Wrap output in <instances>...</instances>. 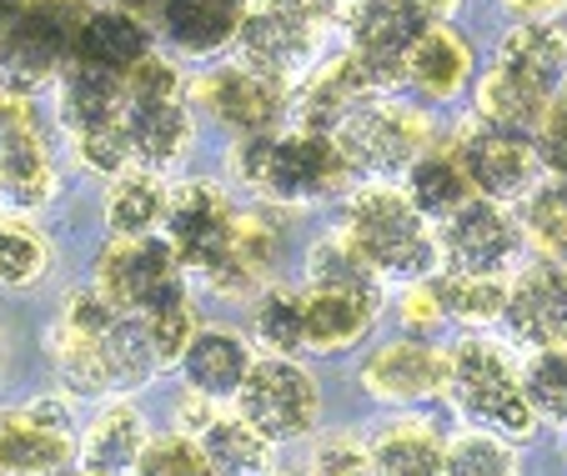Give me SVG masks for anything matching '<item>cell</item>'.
<instances>
[{"label":"cell","mask_w":567,"mask_h":476,"mask_svg":"<svg viewBox=\"0 0 567 476\" xmlns=\"http://www.w3.org/2000/svg\"><path fill=\"white\" fill-rule=\"evenodd\" d=\"M382 95V85L372 81V75L362 71V61H357L352 51L332 55V61H321L317 71L307 75V85H301L297 95V121L307 131H327V136H337V126H342L352 111H362L367 101H377Z\"/></svg>","instance_id":"obj_21"},{"label":"cell","mask_w":567,"mask_h":476,"mask_svg":"<svg viewBox=\"0 0 567 476\" xmlns=\"http://www.w3.org/2000/svg\"><path fill=\"white\" fill-rule=\"evenodd\" d=\"M192 95H196V106H202L212 121H221L231 136L277 131L281 116L297 106L281 75H267V71H257V65H247V61L221 65V71L202 75Z\"/></svg>","instance_id":"obj_14"},{"label":"cell","mask_w":567,"mask_h":476,"mask_svg":"<svg viewBox=\"0 0 567 476\" xmlns=\"http://www.w3.org/2000/svg\"><path fill=\"white\" fill-rule=\"evenodd\" d=\"M55 196V166L35 111L25 95L0 91V201L11 211H35Z\"/></svg>","instance_id":"obj_17"},{"label":"cell","mask_w":567,"mask_h":476,"mask_svg":"<svg viewBox=\"0 0 567 476\" xmlns=\"http://www.w3.org/2000/svg\"><path fill=\"white\" fill-rule=\"evenodd\" d=\"M151 446V426L126 396H111V406L81 436V472L91 476H136L141 456Z\"/></svg>","instance_id":"obj_24"},{"label":"cell","mask_w":567,"mask_h":476,"mask_svg":"<svg viewBox=\"0 0 567 476\" xmlns=\"http://www.w3.org/2000/svg\"><path fill=\"white\" fill-rule=\"evenodd\" d=\"M408 196L427 216H437V221H447L452 211H462L477 190H472L457 146H427L422 151V156L408 166Z\"/></svg>","instance_id":"obj_32"},{"label":"cell","mask_w":567,"mask_h":476,"mask_svg":"<svg viewBox=\"0 0 567 476\" xmlns=\"http://www.w3.org/2000/svg\"><path fill=\"white\" fill-rule=\"evenodd\" d=\"M251 341L267 356H297L307 351V297L291 286H267L251 297Z\"/></svg>","instance_id":"obj_34"},{"label":"cell","mask_w":567,"mask_h":476,"mask_svg":"<svg viewBox=\"0 0 567 476\" xmlns=\"http://www.w3.org/2000/svg\"><path fill=\"white\" fill-rule=\"evenodd\" d=\"M151 55V25L141 21V11H121V6H106V11H91L81 35H75V61L96 65V71H136Z\"/></svg>","instance_id":"obj_26"},{"label":"cell","mask_w":567,"mask_h":476,"mask_svg":"<svg viewBox=\"0 0 567 476\" xmlns=\"http://www.w3.org/2000/svg\"><path fill=\"white\" fill-rule=\"evenodd\" d=\"M146 331H151V346H156L161 366H172V361H182V351L192 346V337L202 331V317H196V301L192 291H182V297L161 301L156 311H146Z\"/></svg>","instance_id":"obj_41"},{"label":"cell","mask_w":567,"mask_h":476,"mask_svg":"<svg viewBox=\"0 0 567 476\" xmlns=\"http://www.w3.org/2000/svg\"><path fill=\"white\" fill-rule=\"evenodd\" d=\"M503 327L513 341L543 351L567 341V261H533L507 281Z\"/></svg>","instance_id":"obj_19"},{"label":"cell","mask_w":567,"mask_h":476,"mask_svg":"<svg viewBox=\"0 0 567 476\" xmlns=\"http://www.w3.org/2000/svg\"><path fill=\"white\" fill-rule=\"evenodd\" d=\"M447 396L457 402L462 416H472L487 432L503 436H527L537 426V412L527 402L523 366L513 361V351L493 337H462L452 346V381Z\"/></svg>","instance_id":"obj_4"},{"label":"cell","mask_w":567,"mask_h":476,"mask_svg":"<svg viewBox=\"0 0 567 476\" xmlns=\"http://www.w3.org/2000/svg\"><path fill=\"white\" fill-rule=\"evenodd\" d=\"M337 21V0H251L241 21V61L291 81L321 51V35Z\"/></svg>","instance_id":"obj_7"},{"label":"cell","mask_w":567,"mask_h":476,"mask_svg":"<svg viewBox=\"0 0 567 476\" xmlns=\"http://www.w3.org/2000/svg\"><path fill=\"white\" fill-rule=\"evenodd\" d=\"M523 231L547 261H567V180H547L527 196Z\"/></svg>","instance_id":"obj_37"},{"label":"cell","mask_w":567,"mask_h":476,"mask_svg":"<svg viewBox=\"0 0 567 476\" xmlns=\"http://www.w3.org/2000/svg\"><path fill=\"white\" fill-rule=\"evenodd\" d=\"M457 156L467 166V180L487 201H527L543 176V156L527 131H507L493 121H467L457 131Z\"/></svg>","instance_id":"obj_12"},{"label":"cell","mask_w":567,"mask_h":476,"mask_svg":"<svg viewBox=\"0 0 567 476\" xmlns=\"http://www.w3.org/2000/svg\"><path fill=\"white\" fill-rule=\"evenodd\" d=\"M412 11H422L432 25H442V21H452V11H457V0H408Z\"/></svg>","instance_id":"obj_47"},{"label":"cell","mask_w":567,"mask_h":476,"mask_svg":"<svg viewBox=\"0 0 567 476\" xmlns=\"http://www.w3.org/2000/svg\"><path fill=\"white\" fill-rule=\"evenodd\" d=\"M81 476H91V472H81Z\"/></svg>","instance_id":"obj_50"},{"label":"cell","mask_w":567,"mask_h":476,"mask_svg":"<svg viewBox=\"0 0 567 476\" xmlns=\"http://www.w3.org/2000/svg\"><path fill=\"white\" fill-rule=\"evenodd\" d=\"M427 31L432 21L412 11L408 0H357L352 15H347V51L362 61V71L382 91H392V85L408 81V61Z\"/></svg>","instance_id":"obj_13"},{"label":"cell","mask_w":567,"mask_h":476,"mask_svg":"<svg viewBox=\"0 0 567 476\" xmlns=\"http://www.w3.org/2000/svg\"><path fill=\"white\" fill-rule=\"evenodd\" d=\"M251 341L236 337V331L226 327H202L192 337V346L182 351V381L186 392H202L212 396V402H226V396L241 392V381L251 376Z\"/></svg>","instance_id":"obj_23"},{"label":"cell","mask_w":567,"mask_h":476,"mask_svg":"<svg viewBox=\"0 0 567 476\" xmlns=\"http://www.w3.org/2000/svg\"><path fill=\"white\" fill-rule=\"evenodd\" d=\"M402 321H408L412 337H432V331L447 321V311H442L437 291H432V281H412L408 297H402Z\"/></svg>","instance_id":"obj_45"},{"label":"cell","mask_w":567,"mask_h":476,"mask_svg":"<svg viewBox=\"0 0 567 476\" xmlns=\"http://www.w3.org/2000/svg\"><path fill=\"white\" fill-rule=\"evenodd\" d=\"M96 291L121 311L146 317L186 291V266L161 236H111V246L96 256Z\"/></svg>","instance_id":"obj_9"},{"label":"cell","mask_w":567,"mask_h":476,"mask_svg":"<svg viewBox=\"0 0 567 476\" xmlns=\"http://www.w3.org/2000/svg\"><path fill=\"white\" fill-rule=\"evenodd\" d=\"M136 476H216V466L206 462V452L196 446V436L172 432V436H151Z\"/></svg>","instance_id":"obj_42"},{"label":"cell","mask_w":567,"mask_h":476,"mask_svg":"<svg viewBox=\"0 0 567 476\" xmlns=\"http://www.w3.org/2000/svg\"><path fill=\"white\" fill-rule=\"evenodd\" d=\"M447 476H517V452L497 432H462L447 442Z\"/></svg>","instance_id":"obj_40"},{"label":"cell","mask_w":567,"mask_h":476,"mask_svg":"<svg viewBox=\"0 0 567 476\" xmlns=\"http://www.w3.org/2000/svg\"><path fill=\"white\" fill-rule=\"evenodd\" d=\"M547 111H553V101H547L543 91H533L527 81H517L513 71H503V65H493V71L477 81V121H493V126L537 136Z\"/></svg>","instance_id":"obj_33"},{"label":"cell","mask_w":567,"mask_h":476,"mask_svg":"<svg viewBox=\"0 0 567 476\" xmlns=\"http://www.w3.org/2000/svg\"><path fill=\"white\" fill-rule=\"evenodd\" d=\"M166 206H172V190L161 186L156 170L131 166L121 176H111L106 226L111 236H151L156 226H166Z\"/></svg>","instance_id":"obj_31"},{"label":"cell","mask_w":567,"mask_h":476,"mask_svg":"<svg viewBox=\"0 0 567 476\" xmlns=\"http://www.w3.org/2000/svg\"><path fill=\"white\" fill-rule=\"evenodd\" d=\"M196 446L216 466V476H271V462H277V442L257 432L241 412H216L196 432Z\"/></svg>","instance_id":"obj_29"},{"label":"cell","mask_w":567,"mask_h":476,"mask_svg":"<svg viewBox=\"0 0 567 476\" xmlns=\"http://www.w3.org/2000/svg\"><path fill=\"white\" fill-rule=\"evenodd\" d=\"M236 180H247L261 201L271 206H311L327 201L347 186V166L337 136L327 131H257V136H236L231 146Z\"/></svg>","instance_id":"obj_2"},{"label":"cell","mask_w":567,"mask_h":476,"mask_svg":"<svg viewBox=\"0 0 567 476\" xmlns=\"http://www.w3.org/2000/svg\"><path fill=\"white\" fill-rule=\"evenodd\" d=\"M51 266L45 241L21 221H0V291H31Z\"/></svg>","instance_id":"obj_39"},{"label":"cell","mask_w":567,"mask_h":476,"mask_svg":"<svg viewBox=\"0 0 567 476\" xmlns=\"http://www.w3.org/2000/svg\"><path fill=\"white\" fill-rule=\"evenodd\" d=\"M337 146H342L347 166L362 170V176H392V170H408L432 146V131L422 111L377 95L337 126Z\"/></svg>","instance_id":"obj_11"},{"label":"cell","mask_w":567,"mask_h":476,"mask_svg":"<svg viewBox=\"0 0 567 476\" xmlns=\"http://www.w3.org/2000/svg\"><path fill=\"white\" fill-rule=\"evenodd\" d=\"M81 452L61 402H21L0 412V476H55Z\"/></svg>","instance_id":"obj_16"},{"label":"cell","mask_w":567,"mask_h":476,"mask_svg":"<svg viewBox=\"0 0 567 476\" xmlns=\"http://www.w3.org/2000/svg\"><path fill=\"white\" fill-rule=\"evenodd\" d=\"M452 351H437L427 337H402L377 346L362 361V392L386 406H417L432 396H447Z\"/></svg>","instance_id":"obj_18"},{"label":"cell","mask_w":567,"mask_h":476,"mask_svg":"<svg viewBox=\"0 0 567 476\" xmlns=\"http://www.w3.org/2000/svg\"><path fill=\"white\" fill-rule=\"evenodd\" d=\"M523 381H527V402H533L537 422L567 426V341L533 351V361L523 366Z\"/></svg>","instance_id":"obj_38"},{"label":"cell","mask_w":567,"mask_h":476,"mask_svg":"<svg viewBox=\"0 0 567 476\" xmlns=\"http://www.w3.org/2000/svg\"><path fill=\"white\" fill-rule=\"evenodd\" d=\"M91 15V0H25L16 25L0 35V91L35 95L61 81L75 61V35Z\"/></svg>","instance_id":"obj_6"},{"label":"cell","mask_w":567,"mask_h":476,"mask_svg":"<svg viewBox=\"0 0 567 476\" xmlns=\"http://www.w3.org/2000/svg\"><path fill=\"white\" fill-rule=\"evenodd\" d=\"M408 81L417 85L427 101H452V95H462V85L472 81V45L462 41L447 21L432 25L408 61Z\"/></svg>","instance_id":"obj_30"},{"label":"cell","mask_w":567,"mask_h":476,"mask_svg":"<svg viewBox=\"0 0 567 476\" xmlns=\"http://www.w3.org/2000/svg\"><path fill=\"white\" fill-rule=\"evenodd\" d=\"M236 412L271 442H297L321 416V386L297 356H257L236 392Z\"/></svg>","instance_id":"obj_10"},{"label":"cell","mask_w":567,"mask_h":476,"mask_svg":"<svg viewBox=\"0 0 567 476\" xmlns=\"http://www.w3.org/2000/svg\"><path fill=\"white\" fill-rule=\"evenodd\" d=\"M45 351L71 396H131L161 371L146 321L121 311L96 286H75L61 301Z\"/></svg>","instance_id":"obj_1"},{"label":"cell","mask_w":567,"mask_h":476,"mask_svg":"<svg viewBox=\"0 0 567 476\" xmlns=\"http://www.w3.org/2000/svg\"><path fill=\"white\" fill-rule=\"evenodd\" d=\"M55 116L65 126V141L126 126V75L71 61L65 75L55 81Z\"/></svg>","instance_id":"obj_20"},{"label":"cell","mask_w":567,"mask_h":476,"mask_svg":"<svg viewBox=\"0 0 567 476\" xmlns=\"http://www.w3.org/2000/svg\"><path fill=\"white\" fill-rule=\"evenodd\" d=\"M537 156H543V170L553 180H567V111L553 101V111H547V121L537 126Z\"/></svg>","instance_id":"obj_44"},{"label":"cell","mask_w":567,"mask_h":476,"mask_svg":"<svg viewBox=\"0 0 567 476\" xmlns=\"http://www.w3.org/2000/svg\"><path fill=\"white\" fill-rule=\"evenodd\" d=\"M513 15H523V21H553L557 11H563L567 0H503Z\"/></svg>","instance_id":"obj_46"},{"label":"cell","mask_w":567,"mask_h":476,"mask_svg":"<svg viewBox=\"0 0 567 476\" xmlns=\"http://www.w3.org/2000/svg\"><path fill=\"white\" fill-rule=\"evenodd\" d=\"M497 65L527 81L533 91H543L547 101H557L567 91V35L553 21H523L503 35Z\"/></svg>","instance_id":"obj_28"},{"label":"cell","mask_w":567,"mask_h":476,"mask_svg":"<svg viewBox=\"0 0 567 476\" xmlns=\"http://www.w3.org/2000/svg\"><path fill=\"white\" fill-rule=\"evenodd\" d=\"M236 206L221 186L212 180H186L172 190V206H166V241L182 256L186 276L212 291L216 281L231 266V246H236Z\"/></svg>","instance_id":"obj_8"},{"label":"cell","mask_w":567,"mask_h":476,"mask_svg":"<svg viewBox=\"0 0 567 476\" xmlns=\"http://www.w3.org/2000/svg\"><path fill=\"white\" fill-rule=\"evenodd\" d=\"M557 106H563V111H567V91H563V95H557Z\"/></svg>","instance_id":"obj_49"},{"label":"cell","mask_w":567,"mask_h":476,"mask_svg":"<svg viewBox=\"0 0 567 476\" xmlns=\"http://www.w3.org/2000/svg\"><path fill=\"white\" fill-rule=\"evenodd\" d=\"M367 446L377 476H447V436L427 416H392Z\"/></svg>","instance_id":"obj_25"},{"label":"cell","mask_w":567,"mask_h":476,"mask_svg":"<svg viewBox=\"0 0 567 476\" xmlns=\"http://www.w3.org/2000/svg\"><path fill=\"white\" fill-rule=\"evenodd\" d=\"M442 256L452 271H472V276H507L513 261L523 256V221L507 211V201H487L472 196L462 211H452L442 221Z\"/></svg>","instance_id":"obj_15"},{"label":"cell","mask_w":567,"mask_h":476,"mask_svg":"<svg viewBox=\"0 0 567 476\" xmlns=\"http://www.w3.org/2000/svg\"><path fill=\"white\" fill-rule=\"evenodd\" d=\"M111 6H121V11H151V6H161V0H111Z\"/></svg>","instance_id":"obj_48"},{"label":"cell","mask_w":567,"mask_h":476,"mask_svg":"<svg viewBox=\"0 0 567 476\" xmlns=\"http://www.w3.org/2000/svg\"><path fill=\"white\" fill-rule=\"evenodd\" d=\"M307 476H377V466H372V446L357 442L352 432L321 436L317 452H311Z\"/></svg>","instance_id":"obj_43"},{"label":"cell","mask_w":567,"mask_h":476,"mask_svg":"<svg viewBox=\"0 0 567 476\" xmlns=\"http://www.w3.org/2000/svg\"><path fill=\"white\" fill-rule=\"evenodd\" d=\"M161 35L182 55H221L241 35L247 21V0H161Z\"/></svg>","instance_id":"obj_22"},{"label":"cell","mask_w":567,"mask_h":476,"mask_svg":"<svg viewBox=\"0 0 567 476\" xmlns=\"http://www.w3.org/2000/svg\"><path fill=\"white\" fill-rule=\"evenodd\" d=\"M307 286H321V291H357V297H382V276L372 271V261H367L342 231L311 241Z\"/></svg>","instance_id":"obj_36"},{"label":"cell","mask_w":567,"mask_h":476,"mask_svg":"<svg viewBox=\"0 0 567 476\" xmlns=\"http://www.w3.org/2000/svg\"><path fill=\"white\" fill-rule=\"evenodd\" d=\"M301 297H307V351H317V356L352 351L372 331L377 311H382V297H357V291L307 286Z\"/></svg>","instance_id":"obj_27"},{"label":"cell","mask_w":567,"mask_h":476,"mask_svg":"<svg viewBox=\"0 0 567 476\" xmlns=\"http://www.w3.org/2000/svg\"><path fill=\"white\" fill-rule=\"evenodd\" d=\"M432 216L412 201L408 190L396 186H362L347 201L342 211V226L337 231L357 246V251L372 261V271L382 281H427L432 266H437V251L442 241L432 236Z\"/></svg>","instance_id":"obj_3"},{"label":"cell","mask_w":567,"mask_h":476,"mask_svg":"<svg viewBox=\"0 0 567 476\" xmlns=\"http://www.w3.org/2000/svg\"><path fill=\"white\" fill-rule=\"evenodd\" d=\"M432 291H437L447 321H462V327H493L507 311V276H472V271H437L427 276Z\"/></svg>","instance_id":"obj_35"},{"label":"cell","mask_w":567,"mask_h":476,"mask_svg":"<svg viewBox=\"0 0 567 476\" xmlns=\"http://www.w3.org/2000/svg\"><path fill=\"white\" fill-rule=\"evenodd\" d=\"M192 91L166 55L151 51L136 71H126V141L131 161L146 170H166L192 146Z\"/></svg>","instance_id":"obj_5"}]
</instances>
